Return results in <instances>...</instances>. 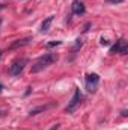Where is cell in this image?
Returning a JSON list of instances; mask_svg holds the SVG:
<instances>
[{
	"label": "cell",
	"instance_id": "cell-1",
	"mask_svg": "<svg viewBox=\"0 0 128 130\" xmlns=\"http://www.w3.org/2000/svg\"><path fill=\"white\" fill-rule=\"evenodd\" d=\"M57 61V55L56 53H45L44 56H41L35 64L32 65V73H39L44 68H47L48 65L54 64Z\"/></svg>",
	"mask_w": 128,
	"mask_h": 130
},
{
	"label": "cell",
	"instance_id": "cell-2",
	"mask_svg": "<svg viewBox=\"0 0 128 130\" xmlns=\"http://www.w3.org/2000/svg\"><path fill=\"white\" fill-rule=\"evenodd\" d=\"M27 64V59H17V61H14L12 64L9 65V70H8V73L11 74V76H18L23 70H24V67Z\"/></svg>",
	"mask_w": 128,
	"mask_h": 130
},
{
	"label": "cell",
	"instance_id": "cell-3",
	"mask_svg": "<svg viewBox=\"0 0 128 130\" xmlns=\"http://www.w3.org/2000/svg\"><path fill=\"white\" fill-rule=\"evenodd\" d=\"M80 101H81V92H80V89L78 88H75V91H74V95L71 98V101L68 103V106H66V112L68 113H71V112H74L75 109H77V106L80 104Z\"/></svg>",
	"mask_w": 128,
	"mask_h": 130
},
{
	"label": "cell",
	"instance_id": "cell-4",
	"mask_svg": "<svg viewBox=\"0 0 128 130\" xmlns=\"http://www.w3.org/2000/svg\"><path fill=\"white\" fill-rule=\"evenodd\" d=\"M110 53H112V55H115V53H119V55H127V53H128L127 41H125L124 38L118 39V41H116V44H115V45H112Z\"/></svg>",
	"mask_w": 128,
	"mask_h": 130
},
{
	"label": "cell",
	"instance_id": "cell-5",
	"mask_svg": "<svg viewBox=\"0 0 128 130\" xmlns=\"http://www.w3.org/2000/svg\"><path fill=\"white\" fill-rule=\"evenodd\" d=\"M98 83H99V76L95 74V73H92V74H89L86 77V88H88V91L94 92L96 89V86H98Z\"/></svg>",
	"mask_w": 128,
	"mask_h": 130
},
{
	"label": "cell",
	"instance_id": "cell-6",
	"mask_svg": "<svg viewBox=\"0 0 128 130\" xmlns=\"http://www.w3.org/2000/svg\"><path fill=\"white\" fill-rule=\"evenodd\" d=\"M71 9H72V14H75V15H81V14H84V11H86L83 2H80V0H74L72 5H71Z\"/></svg>",
	"mask_w": 128,
	"mask_h": 130
},
{
	"label": "cell",
	"instance_id": "cell-7",
	"mask_svg": "<svg viewBox=\"0 0 128 130\" xmlns=\"http://www.w3.org/2000/svg\"><path fill=\"white\" fill-rule=\"evenodd\" d=\"M32 41V38H23V39H18V41H15V42H12L11 45H9V48L11 50H14V48H18V47H23V45H27L29 42Z\"/></svg>",
	"mask_w": 128,
	"mask_h": 130
},
{
	"label": "cell",
	"instance_id": "cell-8",
	"mask_svg": "<svg viewBox=\"0 0 128 130\" xmlns=\"http://www.w3.org/2000/svg\"><path fill=\"white\" fill-rule=\"evenodd\" d=\"M53 20H54V15H50V17H47V18L42 21V24H41V32H47V30L50 29V26H51Z\"/></svg>",
	"mask_w": 128,
	"mask_h": 130
},
{
	"label": "cell",
	"instance_id": "cell-9",
	"mask_svg": "<svg viewBox=\"0 0 128 130\" xmlns=\"http://www.w3.org/2000/svg\"><path fill=\"white\" fill-rule=\"evenodd\" d=\"M50 107V104L48 106H39V107H36V109H32L30 110V115H36V113H39V112H44V110H47Z\"/></svg>",
	"mask_w": 128,
	"mask_h": 130
},
{
	"label": "cell",
	"instance_id": "cell-10",
	"mask_svg": "<svg viewBox=\"0 0 128 130\" xmlns=\"http://www.w3.org/2000/svg\"><path fill=\"white\" fill-rule=\"evenodd\" d=\"M60 41H51V42H47V47H54V45H59Z\"/></svg>",
	"mask_w": 128,
	"mask_h": 130
},
{
	"label": "cell",
	"instance_id": "cell-11",
	"mask_svg": "<svg viewBox=\"0 0 128 130\" xmlns=\"http://www.w3.org/2000/svg\"><path fill=\"white\" fill-rule=\"evenodd\" d=\"M109 44H110V42H109L107 39H104V38L101 39V45H109Z\"/></svg>",
	"mask_w": 128,
	"mask_h": 130
},
{
	"label": "cell",
	"instance_id": "cell-12",
	"mask_svg": "<svg viewBox=\"0 0 128 130\" xmlns=\"http://www.w3.org/2000/svg\"><path fill=\"white\" fill-rule=\"evenodd\" d=\"M105 2H107V3H113V5H115V3H121L122 0H105Z\"/></svg>",
	"mask_w": 128,
	"mask_h": 130
},
{
	"label": "cell",
	"instance_id": "cell-13",
	"mask_svg": "<svg viewBox=\"0 0 128 130\" xmlns=\"http://www.w3.org/2000/svg\"><path fill=\"white\" fill-rule=\"evenodd\" d=\"M2 91H3V85L0 83V94H2Z\"/></svg>",
	"mask_w": 128,
	"mask_h": 130
},
{
	"label": "cell",
	"instance_id": "cell-14",
	"mask_svg": "<svg viewBox=\"0 0 128 130\" xmlns=\"http://www.w3.org/2000/svg\"><path fill=\"white\" fill-rule=\"evenodd\" d=\"M3 115H5V112H3V110H2V112H0V118H2V117H3Z\"/></svg>",
	"mask_w": 128,
	"mask_h": 130
},
{
	"label": "cell",
	"instance_id": "cell-15",
	"mask_svg": "<svg viewBox=\"0 0 128 130\" xmlns=\"http://www.w3.org/2000/svg\"><path fill=\"white\" fill-rule=\"evenodd\" d=\"M0 58H2V50H0Z\"/></svg>",
	"mask_w": 128,
	"mask_h": 130
}]
</instances>
